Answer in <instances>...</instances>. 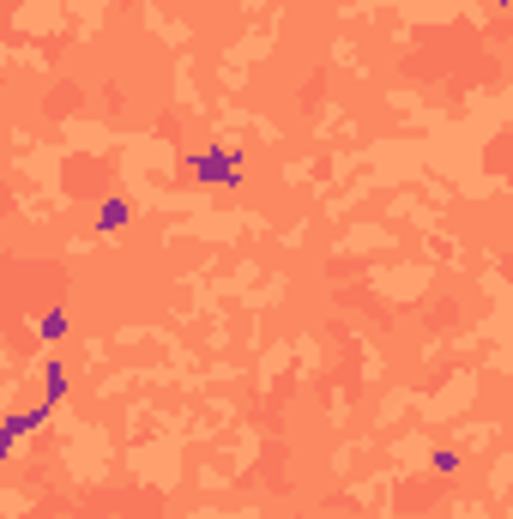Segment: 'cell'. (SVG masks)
Listing matches in <instances>:
<instances>
[{"mask_svg":"<svg viewBox=\"0 0 513 519\" xmlns=\"http://www.w3.org/2000/svg\"><path fill=\"white\" fill-rule=\"evenodd\" d=\"M103 224H109V229H121V224H127V205H121V200H109V205H103Z\"/></svg>","mask_w":513,"mask_h":519,"instance_id":"6da1fadb","label":"cell"}]
</instances>
